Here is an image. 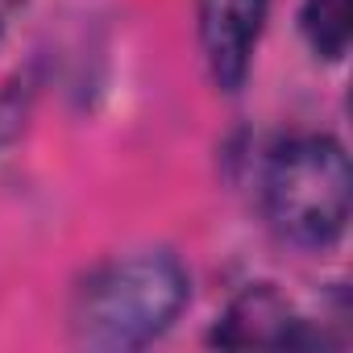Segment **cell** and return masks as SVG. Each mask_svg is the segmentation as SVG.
<instances>
[{
  "label": "cell",
  "mask_w": 353,
  "mask_h": 353,
  "mask_svg": "<svg viewBox=\"0 0 353 353\" xmlns=\"http://www.w3.org/2000/svg\"><path fill=\"white\" fill-rule=\"evenodd\" d=\"M192 295L188 270L170 254H133L100 266L75 295V328L104 349L154 341Z\"/></svg>",
  "instance_id": "1"
},
{
  "label": "cell",
  "mask_w": 353,
  "mask_h": 353,
  "mask_svg": "<svg viewBox=\"0 0 353 353\" xmlns=\"http://www.w3.org/2000/svg\"><path fill=\"white\" fill-rule=\"evenodd\" d=\"M270 0H200V42L221 92H241Z\"/></svg>",
  "instance_id": "3"
},
{
  "label": "cell",
  "mask_w": 353,
  "mask_h": 353,
  "mask_svg": "<svg viewBox=\"0 0 353 353\" xmlns=\"http://www.w3.org/2000/svg\"><path fill=\"white\" fill-rule=\"evenodd\" d=\"M349 158L332 137H291L266 162V212L274 229L307 250L341 241L349 225Z\"/></svg>",
  "instance_id": "2"
},
{
  "label": "cell",
  "mask_w": 353,
  "mask_h": 353,
  "mask_svg": "<svg viewBox=\"0 0 353 353\" xmlns=\"http://www.w3.org/2000/svg\"><path fill=\"white\" fill-rule=\"evenodd\" d=\"M303 38L312 42V50L328 63H336L349 50V0H303Z\"/></svg>",
  "instance_id": "5"
},
{
  "label": "cell",
  "mask_w": 353,
  "mask_h": 353,
  "mask_svg": "<svg viewBox=\"0 0 353 353\" xmlns=\"http://www.w3.org/2000/svg\"><path fill=\"white\" fill-rule=\"evenodd\" d=\"M212 341L225 349H283V345H303L307 336L295 307L270 283H258V287H245L225 307Z\"/></svg>",
  "instance_id": "4"
}]
</instances>
